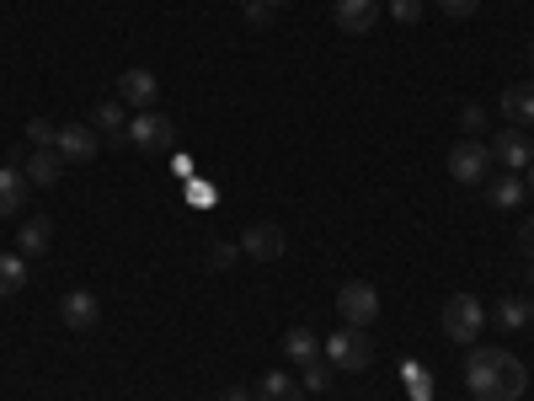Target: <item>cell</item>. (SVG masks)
Returning a JSON list of instances; mask_svg holds the SVG:
<instances>
[{"instance_id": "36", "label": "cell", "mask_w": 534, "mask_h": 401, "mask_svg": "<svg viewBox=\"0 0 534 401\" xmlns=\"http://www.w3.org/2000/svg\"><path fill=\"white\" fill-rule=\"evenodd\" d=\"M529 321H534V300H529Z\"/></svg>"}, {"instance_id": "1", "label": "cell", "mask_w": 534, "mask_h": 401, "mask_svg": "<svg viewBox=\"0 0 534 401\" xmlns=\"http://www.w3.org/2000/svg\"><path fill=\"white\" fill-rule=\"evenodd\" d=\"M465 385L476 401H518L529 391V369L508 348H476L465 359Z\"/></svg>"}, {"instance_id": "24", "label": "cell", "mask_w": 534, "mask_h": 401, "mask_svg": "<svg viewBox=\"0 0 534 401\" xmlns=\"http://www.w3.org/2000/svg\"><path fill=\"white\" fill-rule=\"evenodd\" d=\"M27 140H33L38 150H54V140H59V129H54V123H49V118H33V123H27Z\"/></svg>"}, {"instance_id": "34", "label": "cell", "mask_w": 534, "mask_h": 401, "mask_svg": "<svg viewBox=\"0 0 534 401\" xmlns=\"http://www.w3.org/2000/svg\"><path fill=\"white\" fill-rule=\"evenodd\" d=\"M529 65H534V43H529Z\"/></svg>"}, {"instance_id": "14", "label": "cell", "mask_w": 534, "mask_h": 401, "mask_svg": "<svg viewBox=\"0 0 534 401\" xmlns=\"http://www.w3.org/2000/svg\"><path fill=\"white\" fill-rule=\"evenodd\" d=\"M257 396H262V401H305L310 391H305L294 375H284V369H267V375L257 380Z\"/></svg>"}, {"instance_id": "2", "label": "cell", "mask_w": 534, "mask_h": 401, "mask_svg": "<svg viewBox=\"0 0 534 401\" xmlns=\"http://www.w3.org/2000/svg\"><path fill=\"white\" fill-rule=\"evenodd\" d=\"M326 359H332V369H342V375H364V369L374 364V343L364 327H342L326 337Z\"/></svg>"}, {"instance_id": "26", "label": "cell", "mask_w": 534, "mask_h": 401, "mask_svg": "<svg viewBox=\"0 0 534 401\" xmlns=\"http://www.w3.org/2000/svg\"><path fill=\"white\" fill-rule=\"evenodd\" d=\"M390 17H396V22H406V27H412V22H422V0H390Z\"/></svg>"}, {"instance_id": "32", "label": "cell", "mask_w": 534, "mask_h": 401, "mask_svg": "<svg viewBox=\"0 0 534 401\" xmlns=\"http://www.w3.org/2000/svg\"><path fill=\"white\" fill-rule=\"evenodd\" d=\"M524 188H534V166H529V172H524Z\"/></svg>"}, {"instance_id": "9", "label": "cell", "mask_w": 534, "mask_h": 401, "mask_svg": "<svg viewBox=\"0 0 534 401\" xmlns=\"http://www.w3.org/2000/svg\"><path fill=\"white\" fill-rule=\"evenodd\" d=\"M59 316H65V327H70V332H97L102 300L91 295V289H70V295L59 300Z\"/></svg>"}, {"instance_id": "30", "label": "cell", "mask_w": 534, "mask_h": 401, "mask_svg": "<svg viewBox=\"0 0 534 401\" xmlns=\"http://www.w3.org/2000/svg\"><path fill=\"white\" fill-rule=\"evenodd\" d=\"M518 246H524V252L534 257V214H529V220H524V225H518Z\"/></svg>"}, {"instance_id": "20", "label": "cell", "mask_w": 534, "mask_h": 401, "mask_svg": "<svg viewBox=\"0 0 534 401\" xmlns=\"http://www.w3.org/2000/svg\"><path fill=\"white\" fill-rule=\"evenodd\" d=\"M284 353H289V359L305 369V364H316V359H321V343H316V337H310L305 327H294V332L284 337Z\"/></svg>"}, {"instance_id": "37", "label": "cell", "mask_w": 534, "mask_h": 401, "mask_svg": "<svg viewBox=\"0 0 534 401\" xmlns=\"http://www.w3.org/2000/svg\"><path fill=\"white\" fill-rule=\"evenodd\" d=\"M241 6H251V0H241Z\"/></svg>"}, {"instance_id": "11", "label": "cell", "mask_w": 534, "mask_h": 401, "mask_svg": "<svg viewBox=\"0 0 534 401\" xmlns=\"http://www.w3.org/2000/svg\"><path fill=\"white\" fill-rule=\"evenodd\" d=\"M54 150L65 161H97V129H91V123H65V129H59V140H54Z\"/></svg>"}, {"instance_id": "18", "label": "cell", "mask_w": 534, "mask_h": 401, "mask_svg": "<svg viewBox=\"0 0 534 401\" xmlns=\"http://www.w3.org/2000/svg\"><path fill=\"white\" fill-rule=\"evenodd\" d=\"M97 134H107V145H129V107L102 102L97 107Z\"/></svg>"}, {"instance_id": "17", "label": "cell", "mask_w": 534, "mask_h": 401, "mask_svg": "<svg viewBox=\"0 0 534 401\" xmlns=\"http://www.w3.org/2000/svg\"><path fill=\"white\" fill-rule=\"evenodd\" d=\"M502 118H513V129H529L534 123V86H508L502 91Z\"/></svg>"}, {"instance_id": "10", "label": "cell", "mask_w": 534, "mask_h": 401, "mask_svg": "<svg viewBox=\"0 0 534 401\" xmlns=\"http://www.w3.org/2000/svg\"><path fill=\"white\" fill-rule=\"evenodd\" d=\"M380 0H337L332 6V17H337V27L342 33H353V38H364V33H374V22H380Z\"/></svg>"}, {"instance_id": "7", "label": "cell", "mask_w": 534, "mask_h": 401, "mask_svg": "<svg viewBox=\"0 0 534 401\" xmlns=\"http://www.w3.org/2000/svg\"><path fill=\"white\" fill-rule=\"evenodd\" d=\"M241 252L246 257H257V262H278L289 252V236H284V225H273V220H257V225H246V236H241Z\"/></svg>"}, {"instance_id": "13", "label": "cell", "mask_w": 534, "mask_h": 401, "mask_svg": "<svg viewBox=\"0 0 534 401\" xmlns=\"http://www.w3.org/2000/svg\"><path fill=\"white\" fill-rule=\"evenodd\" d=\"M22 204H27V172L22 166H0V220L22 214Z\"/></svg>"}, {"instance_id": "8", "label": "cell", "mask_w": 534, "mask_h": 401, "mask_svg": "<svg viewBox=\"0 0 534 401\" xmlns=\"http://www.w3.org/2000/svg\"><path fill=\"white\" fill-rule=\"evenodd\" d=\"M492 161H497V166H508L513 177H518V172H529V166H534V140H529L524 129H502L497 140H492Z\"/></svg>"}, {"instance_id": "5", "label": "cell", "mask_w": 534, "mask_h": 401, "mask_svg": "<svg viewBox=\"0 0 534 401\" xmlns=\"http://www.w3.org/2000/svg\"><path fill=\"white\" fill-rule=\"evenodd\" d=\"M337 311L348 327H374V321H380V295H374V284L353 279V284L337 289Z\"/></svg>"}, {"instance_id": "16", "label": "cell", "mask_w": 534, "mask_h": 401, "mask_svg": "<svg viewBox=\"0 0 534 401\" xmlns=\"http://www.w3.org/2000/svg\"><path fill=\"white\" fill-rule=\"evenodd\" d=\"M22 172H27V182H38V188H54L59 172H65V156H59V150H33V156L22 161Z\"/></svg>"}, {"instance_id": "19", "label": "cell", "mask_w": 534, "mask_h": 401, "mask_svg": "<svg viewBox=\"0 0 534 401\" xmlns=\"http://www.w3.org/2000/svg\"><path fill=\"white\" fill-rule=\"evenodd\" d=\"M27 289V257L22 252H0V300Z\"/></svg>"}, {"instance_id": "33", "label": "cell", "mask_w": 534, "mask_h": 401, "mask_svg": "<svg viewBox=\"0 0 534 401\" xmlns=\"http://www.w3.org/2000/svg\"><path fill=\"white\" fill-rule=\"evenodd\" d=\"M267 6H273V11H278V6H289V0H267Z\"/></svg>"}, {"instance_id": "35", "label": "cell", "mask_w": 534, "mask_h": 401, "mask_svg": "<svg viewBox=\"0 0 534 401\" xmlns=\"http://www.w3.org/2000/svg\"><path fill=\"white\" fill-rule=\"evenodd\" d=\"M529 289H534V268H529Z\"/></svg>"}, {"instance_id": "23", "label": "cell", "mask_w": 534, "mask_h": 401, "mask_svg": "<svg viewBox=\"0 0 534 401\" xmlns=\"http://www.w3.org/2000/svg\"><path fill=\"white\" fill-rule=\"evenodd\" d=\"M497 321H502V327H513V332H518V327H524V321H529V305H524V300H513V295H508V300H497Z\"/></svg>"}, {"instance_id": "28", "label": "cell", "mask_w": 534, "mask_h": 401, "mask_svg": "<svg viewBox=\"0 0 534 401\" xmlns=\"http://www.w3.org/2000/svg\"><path fill=\"white\" fill-rule=\"evenodd\" d=\"M246 22H251V27H267V22H273V6H267V0H251V6H246Z\"/></svg>"}, {"instance_id": "31", "label": "cell", "mask_w": 534, "mask_h": 401, "mask_svg": "<svg viewBox=\"0 0 534 401\" xmlns=\"http://www.w3.org/2000/svg\"><path fill=\"white\" fill-rule=\"evenodd\" d=\"M225 401H246V391H241V385H230V391H225Z\"/></svg>"}, {"instance_id": "15", "label": "cell", "mask_w": 534, "mask_h": 401, "mask_svg": "<svg viewBox=\"0 0 534 401\" xmlns=\"http://www.w3.org/2000/svg\"><path fill=\"white\" fill-rule=\"evenodd\" d=\"M49 246H54V220H43V214H38V220H27V225L17 230V252H22L27 262L43 257Z\"/></svg>"}, {"instance_id": "6", "label": "cell", "mask_w": 534, "mask_h": 401, "mask_svg": "<svg viewBox=\"0 0 534 401\" xmlns=\"http://www.w3.org/2000/svg\"><path fill=\"white\" fill-rule=\"evenodd\" d=\"M486 172H492V145L486 140H460L449 150V177L454 182H481Z\"/></svg>"}, {"instance_id": "4", "label": "cell", "mask_w": 534, "mask_h": 401, "mask_svg": "<svg viewBox=\"0 0 534 401\" xmlns=\"http://www.w3.org/2000/svg\"><path fill=\"white\" fill-rule=\"evenodd\" d=\"M129 145L150 150V156H161V150L177 145V123H171L166 113H155V107H145V113L129 118Z\"/></svg>"}, {"instance_id": "29", "label": "cell", "mask_w": 534, "mask_h": 401, "mask_svg": "<svg viewBox=\"0 0 534 401\" xmlns=\"http://www.w3.org/2000/svg\"><path fill=\"white\" fill-rule=\"evenodd\" d=\"M476 6H481V0H438V11H444V17H470Z\"/></svg>"}, {"instance_id": "3", "label": "cell", "mask_w": 534, "mask_h": 401, "mask_svg": "<svg viewBox=\"0 0 534 401\" xmlns=\"http://www.w3.org/2000/svg\"><path fill=\"white\" fill-rule=\"evenodd\" d=\"M438 321H444V332H449V343H476L481 327H486V305L476 295H449L444 300V311H438Z\"/></svg>"}, {"instance_id": "22", "label": "cell", "mask_w": 534, "mask_h": 401, "mask_svg": "<svg viewBox=\"0 0 534 401\" xmlns=\"http://www.w3.org/2000/svg\"><path fill=\"white\" fill-rule=\"evenodd\" d=\"M332 375H337V369L326 364V359H316V364L300 369V385H305V391H326V385H332Z\"/></svg>"}, {"instance_id": "25", "label": "cell", "mask_w": 534, "mask_h": 401, "mask_svg": "<svg viewBox=\"0 0 534 401\" xmlns=\"http://www.w3.org/2000/svg\"><path fill=\"white\" fill-rule=\"evenodd\" d=\"M460 129H465V140H481V129H486V113H481L476 102H470V107H460Z\"/></svg>"}, {"instance_id": "12", "label": "cell", "mask_w": 534, "mask_h": 401, "mask_svg": "<svg viewBox=\"0 0 534 401\" xmlns=\"http://www.w3.org/2000/svg\"><path fill=\"white\" fill-rule=\"evenodd\" d=\"M155 91H161V86H155L150 70H123L118 75V102L134 107V113H145V107L155 102Z\"/></svg>"}, {"instance_id": "27", "label": "cell", "mask_w": 534, "mask_h": 401, "mask_svg": "<svg viewBox=\"0 0 534 401\" xmlns=\"http://www.w3.org/2000/svg\"><path fill=\"white\" fill-rule=\"evenodd\" d=\"M235 257H241V241H214V252H209L214 268H230Z\"/></svg>"}, {"instance_id": "21", "label": "cell", "mask_w": 534, "mask_h": 401, "mask_svg": "<svg viewBox=\"0 0 534 401\" xmlns=\"http://www.w3.org/2000/svg\"><path fill=\"white\" fill-rule=\"evenodd\" d=\"M486 198H492V209H513V204H524V177H497L492 188H486Z\"/></svg>"}]
</instances>
